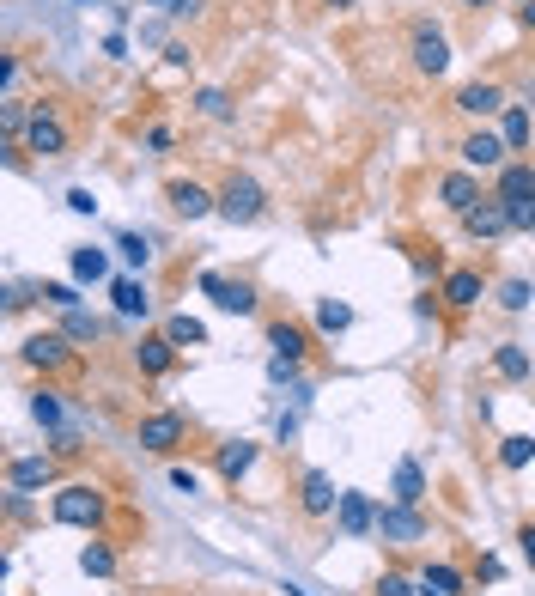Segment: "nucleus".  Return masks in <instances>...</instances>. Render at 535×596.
Instances as JSON below:
<instances>
[{"label":"nucleus","instance_id":"20e7f679","mask_svg":"<svg viewBox=\"0 0 535 596\" xmlns=\"http://www.w3.org/2000/svg\"><path fill=\"white\" fill-rule=\"evenodd\" d=\"M377 536L384 542H396V548H408V542H426V517H420V505H377Z\"/></svg>","mask_w":535,"mask_h":596},{"label":"nucleus","instance_id":"b1692460","mask_svg":"<svg viewBox=\"0 0 535 596\" xmlns=\"http://www.w3.org/2000/svg\"><path fill=\"white\" fill-rule=\"evenodd\" d=\"M499 134H505V146H511V153H523V146H529V134H535L529 110H523V104H505V110H499Z\"/></svg>","mask_w":535,"mask_h":596},{"label":"nucleus","instance_id":"5701e85b","mask_svg":"<svg viewBox=\"0 0 535 596\" xmlns=\"http://www.w3.org/2000/svg\"><path fill=\"white\" fill-rule=\"evenodd\" d=\"M420 596H463V572L444 566V560H432V566L420 572Z\"/></svg>","mask_w":535,"mask_h":596},{"label":"nucleus","instance_id":"bb28decb","mask_svg":"<svg viewBox=\"0 0 535 596\" xmlns=\"http://www.w3.org/2000/svg\"><path fill=\"white\" fill-rule=\"evenodd\" d=\"M529 463H535V438L529 432L499 438V469H529Z\"/></svg>","mask_w":535,"mask_h":596},{"label":"nucleus","instance_id":"f3484780","mask_svg":"<svg viewBox=\"0 0 535 596\" xmlns=\"http://www.w3.org/2000/svg\"><path fill=\"white\" fill-rule=\"evenodd\" d=\"M134 359H140V371H146V378H165V371L177 365V341L159 329V335H146V341L134 347Z\"/></svg>","mask_w":535,"mask_h":596},{"label":"nucleus","instance_id":"1a4fd4ad","mask_svg":"<svg viewBox=\"0 0 535 596\" xmlns=\"http://www.w3.org/2000/svg\"><path fill=\"white\" fill-rule=\"evenodd\" d=\"M335 505H341L335 481H329L323 469H304V481H298V511H304V517H329Z\"/></svg>","mask_w":535,"mask_h":596},{"label":"nucleus","instance_id":"37998d69","mask_svg":"<svg viewBox=\"0 0 535 596\" xmlns=\"http://www.w3.org/2000/svg\"><path fill=\"white\" fill-rule=\"evenodd\" d=\"M67 207H73V213H98V201H92V189H73V195H67Z\"/></svg>","mask_w":535,"mask_h":596},{"label":"nucleus","instance_id":"a878e982","mask_svg":"<svg viewBox=\"0 0 535 596\" xmlns=\"http://www.w3.org/2000/svg\"><path fill=\"white\" fill-rule=\"evenodd\" d=\"M493 371H499V378H505V384H523V378H529V347H517V341H505V347L493 353Z\"/></svg>","mask_w":535,"mask_h":596},{"label":"nucleus","instance_id":"6e6552de","mask_svg":"<svg viewBox=\"0 0 535 596\" xmlns=\"http://www.w3.org/2000/svg\"><path fill=\"white\" fill-rule=\"evenodd\" d=\"M183 414H146L140 420V451H152V457H171L177 444H183Z\"/></svg>","mask_w":535,"mask_h":596},{"label":"nucleus","instance_id":"58836bf2","mask_svg":"<svg viewBox=\"0 0 535 596\" xmlns=\"http://www.w3.org/2000/svg\"><path fill=\"white\" fill-rule=\"evenodd\" d=\"M171 487H177V493H201V475H195V469H183V463H177V469H171Z\"/></svg>","mask_w":535,"mask_h":596},{"label":"nucleus","instance_id":"7c9ffc66","mask_svg":"<svg viewBox=\"0 0 535 596\" xmlns=\"http://www.w3.org/2000/svg\"><path fill=\"white\" fill-rule=\"evenodd\" d=\"M165 335H171L177 347H207V329H201L189 311H183V317H171V323H165Z\"/></svg>","mask_w":535,"mask_h":596},{"label":"nucleus","instance_id":"6ab92c4d","mask_svg":"<svg viewBox=\"0 0 535 596\" xmlns=\"http://www.w3.org/2000/svg\"><path fill=\"white\" fill-rule=\"evenodd\" d=\"M213 463H219V475H225V481H244V475L256 469V438H225Z\"/></svg>","mask_w":535,"mask_h":596},{"label":"nucleus","instance_id":"4be33fe9","mask_svg":"<svg viewBox=\"0 0 535 596\" xmlns=\"http://www.w3.org/2000/svg\"><path fill=\"white\" fill-rule=\"evenodd\" d=\"M268 347H274V359H292V365H298L304 353H311V335H304L298 323H274V329H268Z\"/></svg>","mask_w":535,"mask_h":596},{"label":"nucleus","instance_id":"ddd939ff","mask_svg":"<svg viewBox=\"0 0 535 596\" xmlns=\"http://www.w3.org/2000/svg\"><path fill=\"white\" fill-rule=\"evenodd\" d=\"M165 195H171V207H177L183 219H207V213H219V195H207V189H201L195 177H177V183H171Z\"/></svg>","mask_w":535,"mask_h":596},{"label":"nucleus","instance_id":"9d476101","mask_svg":"<svg viewBox=\"0 0 535 596\" xmlns=\"http://www.w3.org/2000/svg\"><path fill=\"white\" fill-rule=\"evenodd\" d=\"M19 359H25V365H37V371H55V365H67V359H73V347H67V335L37 329V335L19 347Z\"/></svg>","mask_w":535,"mask_h":596},{"label":"nucleus","instance_id":"473e14b6","mask_svg":"<svg viewBox=\"0 0 535 596\" xmlns=\"http://www.w3.org/2000/svg\"><path fill=\"white\" fill-rule=\"evenodd\" d=\"M347 323H353V311L341 305V298H323V305H317V329H323V335H341Z\"/></svg>","mask_w":535,"mask_h":596},{"label":"nucleus","instance_id":"aec40b11","mask_svg":"<svg viewBox=\"0 0 535 596\" xmlns=\"http://www.w3.org/2000/svg\"><path fill=\"white\" fill-rule=\"evenodd\" d=\"M110 298H116V317H128V323H134V317H140V323L152 317L146 286H140V280H128V274H122V280H110Z\"/></svg>","mask_w":535,"mask_h":596},{"label":"nucleus","instance_id":"c85d7f7f","mask_svg":"<svg viewBox=\"0 0 535 596\" xmlns=\"http://www.w3.org/2000/svg\"><path fill=\"white\" fill-rule=\"evenodd\" d=\"M104 274H110V256H104V250H92V244L73 250V280H80V286H86V280H104Z\"/></svg>","mask_w":535,"mask_h":596},{"label":"nucleus","instance_id":"a211bd4d","mask_svg":"<svg viewBox=\"0 0 535 596\" xmlns=\"http://www.w3.org/2000/svg\"><path fill=\"white\" fill-rule=\"evenodd\" d=\"M456 110H463V116H499L505 110V92L493 86V80H475V86H463V92H456Z\"/></svg>","mask_w":535,"mask_h":596},{"label":"nucleus","instance_id":"cd10ccee","mask_svg":"<svg viewBox=\"0 0 535 596\" xmlns=\"http://www.w3.org/2000/svg\"><path fill=\"white\" fill-rule=\"evenodd\" d=\"M80 572H86V578H110V572H116V548H110V542H86V548H80Z\"/></svg>","mask_w":535,"mask_h":596},{"label":"nucleus","instance_id":"f8f14e48","mask_svg":"<svg viewBox=\"0 0 535 596\" xmlns=\"http://www.w3.org/2000/svg\"><path fill=\"white\" fill-rule=\"evenodd\" d=\"M414 67H420V73H432V80H438V73L450 67V43H444V31H432V25H414Z\"/></svg>","mask_w":535,"mask_h":596},{"label":"nucleus","instance_id":"c756f323","mask_svg":"<svg viewBox=\"0 0 535 596\" xmlns=\"http://www.w3.org/2000/svg\"><path fill=\"white\" fill-rule=\"evenodd\" d=\"M37 292H43V305H55V311H80V286H73V280H43Z\"/></svg>","mask_w":535,"mask_h":596},{"label":"nucleus","instance_id":"4468645a","mask_svg":"<svg viewBox=\"0 0 535 596\" xmlns=\"http://www.w3.org/2000/svg\"><path fill=\"white\" fill-rule=\"evenodd\" d=\"M49 481H55V457H13L7 463V487L13 493H37Z\"/></svg>","mask_w":535,"mask_h":596},{"label":"nucleus","instance_id":"e433bc0d","mask_svg":"<svg viewBox=\"0 0 535 596\" xmlns=\"http://www.w3.org/2000/svg\"><path fill=\"white\" fill-rule=\"evenodd\" d=\"M371 596H420V578H402V572H384L377 578V590Z\"/></svg>","mask_w":535,"mask_h":596},{"label":"nucleus","instance_id":"7ed1b4c3","mask_svg":"<svg viewBox=\"0 0 535 596\" xmlns=\"http://www.w3.org/2000/svg\"><path fill=\"white\" fill-rule=\"evenodd\" d=\"M456 153H463V171H505L511 165V146H505V134L499 128H475V134H463V146H456Z\"/></svg>","mask_w":535,"mask_h":596},{"label":"nucleus","instance_id":"dca6fc26","mask_svg":"<svg viewBox=\"0 0 535 596\" xmlns=\"http://www.w3.org/2000/svg\"><path fill=\"white\" fill-rule=\"evenodd\" d=\"M335 517H341V536H371V530H377V505H371L365 493H341Z\"/></svg>","mask_w":535,"mask_h":596},{"label":"nucleus","instance_id":"0eeeda50","mask_svg":"<svg viewBox=\"0 0 535 596\" xmlns=\"http://www.w3.org/2000/svg\"><path fill=\"white\" fill-rule=\"evenodd\" d=\"M201 292L213 298L219 311H232V317H250L256 311V286L250 280H225V274H201Z\"/></svg>","mask_w":535,"mask_h":596},{"label":"nucleus","instance_id":"72a5a7b5","mask_svg":"<svg viewBox=\"0 0 535 596\" xmlns=\"http://www.w3.org/2000/svg\"><path fill=\"white\" fill-rule=\"evenodd\" d=\"M31 420L49 426V432H61V402H55V390H37V396H31Z\"/></svg>","mask_w":535,"mask_h":596},{"label":"nucleus","instance_id":"39448f33","mask_svg":"<svg viewBox=\"0 0 535 596\" xmlns=\"http://www.w3.org/2000/svg\"><path fill=\"white\" fill-rule=\"evenodd\" d=\"M463 232H469L475 244H493V238H505V232H511V213H505V201H499V195H481V201L463 213Z\"/></svg>","mask_w":535,"mask_h":596},{"label":"nucleus","instance_id":"a19ab883","mask_svg":"<svg viewBox=\"0 0 535 596\" xmlns=\"http://www.w3.org/2000/svg\"><path fill=\"white\" fill-rule=\"evenodd\" d=\"M195 110H201V116H225V92H201Z\"/></svg>","mask_w":535,"mask_h":596},{"label":"nucleus","instance_id":"09e8293b","mask_svg":"<svg viewBox=\"0 0 535 596\" xmlns=\"http://www.w3.org/2000/svg\"><path fill=\"white\" fill-rule=\"evenodd\" d=\"M80 7H92V0H80Z\"/></svg>","mask_w":535,"mask_h":596},{"label":"nucleus","instance_id":"2eb2a0df","mask_svg":"<svg viewBox=\"0 0 535 596\" xmlns=\"http://www.w3.org/2000/svg\"><path fill=\"white\" fill-rule=\"evenodd\" d=\"M438 201H444L456 219H463V213L481 201V183H475V171H450V177H438Z\"/></svg>","mask_w":535,"mask_h":596},{"label":"nucleus","instance_id":"412c9836","mask_svg":"<svg viewBox=\"0 0 535 596\" xmlns=\"http://www.w3.org/2000/svg\"><path fill=\"white\" fill-rule=\"evenodd\" d=\"M499 201H535V165L529 159H511L505 171H499V189H493Z\"/></svg>","mask_w":535,"mask_h":596},{"label":"nucleus","instance_id":"79ce46f5","mask_svg":"<svg viewBox=\"0 0 535 596\" xmlns=\"http://www.w3.org/2000/svg\"><path fill=\"white\" fill-rule=\"evenodd\" d=\"M146 7H152V13H195L201 0H146Z\"/></svg>","mask_w":535,"mask_h":596},{"label":"nucleus","instance_id":"ea45409f","mask_svg":"<svg viewBox=\"0 0 535 596\" xmlns=\"http://www.w3.org/2000/svg\"><path fill=\"white\" fill-rule=\"evenodd\" d=\"M268 378H274V384H298V365H292V359H268Z\"/></svg>","mask_w":535,"mask_h":596},{"label":"nucleus","instance_id":"2f4dec72","mask_svg":"<svg viewBox=\"0 0 535 596\" xmlns=\"http://www.w3.org/2000/svg\"><path fill=\"white\" fill-rule=\"evenodd\" d=\"M61 335H67V341H98V335H104V323H98L92 311H67V323H61Z\"/></svg>","mask_w":535,"mask_h":596},{"label":"nucleus","instance_id":"f704fd0d","mask_svg":"<svg viewBox=\"0 0 535 596\" xmlns=\"http://www.w3.org/2000/svg\"><path fill=\"white\" fill-rule=\"evenodd\" d=\"M116 250H122V262H128V268H146V262H152V250H146V238H140V232H122V238H116Z\"/></svg>","mask_w":535,"mask_h":596},{"label":"nucleus","instance_id":"9b49d317","mask_svg":"<svg viewBox=\"0 0 535 596\" xmlns=\"http://www.w3.org/2000/svg\"><path fill=\"white\" fill-rule=\"evenodd\" d=\"M438 298H444L450 311H475L481 298H487V280H481L475 268H456V274H444V292H438Z\"/></svg>","mask_w":535,"mask_h":596},{"label":"nucleus","instance_id":"49530a36","mask_svg":"<svg viewBox=\"0 0 535 596\" xmlns=\"http://www.w3.org/2000/svg\"><path fill=\"white\" fill-rule=\"evenodd\" d=\"M463 7H481V13H487V7H493V0H463Z\"/></svg>","mask_w":535,"mask_h":596},{"label":"nucleus","instance_id":"de8ad7c7","mask_svg":"<svg viewBox=\"0 0 535 596\" xmlns=\"http://www.w3.org/2000/svg\"><path fill=\"white\" fill-rule=\"evenodd\" d=\"M323 7H353V0H323Z\"/></svg>","mask_w":535,"mask_h":596},{"label":"nucleus","instance_id":"f03ea898","mask_svg":"<svg viewBox=\"0 0 535 596\" xmlns=\"http://www.w3.org/2000/svg\"><path fill=\"white\" fill-rule=\"evenodd\" d=\"M262 207H268V195H262V183L256 177H225V189H219V219H232V226H250V219H262Z\"/></svg>","mask_w":535,"mask_h":596},{"label":"nucleus","instance_id":"4c0bfd02","mask_svg":"<svg viewBox=\"0 0 535 596\" xmlns=\"http://www.w3.org/2000/svg\"><path fill=\"white\" fill-rule=\"evenodd\" d=\"M511 213V232H535V201H505Z\"/></svg>","mask_w":535,"mask_h":596},{"label":"nucleus","instance_id":"a18cd8bd","mask_svg":"<svg viewBox=\"0 0 535 596\" xmlns=\"http://www.w3.org/2000/svg\"><path fill=\"white\" fill-rule=\"evenodd\" d=\"M523 25H529V31H535V0H523Z\"/></svg>","mask_w":535,"mask_h":596},{"label":"nucleus","instance_id":"c03bdc74","mask_svg":"<svg viewBox=\"0 0 535 596\" xmlns=\"http://www.w3.org/2000/svg\"><path fill=\"white\" fill-rule=\"evenodd\" d=\"M517 548H523V560H529V572H535V524H529V530L517 536Z\"/></svg>","mask_w":535,"mask_h":596},{"label":"nucleus","instance_id":"c9c22d12","mask_svg":"<svg viewBox=\"0 0 535 596\" xmlns=\"http://www.w3.org/2000/svg\"><path fill=\"white\" fill-rule=\"evenodd\" d=\"M529 298H535L529 280H505V286H499V305H505V311H529Z\"/></svg>","mask_w":535,"mask_h":596},{"label":"nucleus","instance_id":"f257e3e1","mask_svg":"<svg viewBox=\"0 0 535 596\" xmlns=\"http://www.w3.org/2000/svg\"><path fill=\"white\" fill-rule=\"evenodd\" d=\"M104 493L92 487V481H67L61 493H55V524H67V530H98L104 524Z\"/></svg>","mask_w":535,"mask_h":596},{"label":"nucleus","instance_id":"423d86ee","mask_svg":"<svg viewBox=\"0 0 535 596\" xmlns=\"http://www.w3.org/2000/svg\"><path fill=\"white\" fill-rule=\"evenodd\" d=\"M25 146L37 159H55V153H67V128H61V116H55V104H37L31 110V128H25Z\"/></svg>","mask_w":535,"mask_h":596},{"label":"nucleus","instance_id":"393cba45","mask_svg":"<svg viewBox=\"0 0 535 596\" xmlns=\"http://www.w3.org/2000/svg\"><path fill=\"white\" fill-rule=\"evenodd\" d=\"M390 499H396V505H420V499H426V469H420L414 457L396 469V487H390Z\"/></svg>","mask_w":535,"mask_h":596}]
</instances>
